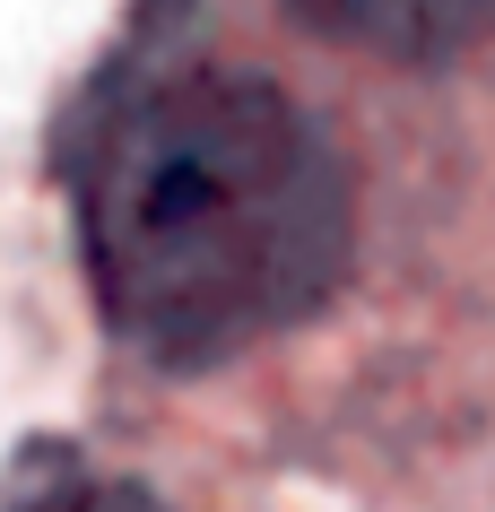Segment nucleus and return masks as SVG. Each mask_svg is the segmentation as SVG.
Masks as SVG:
<instances>
[{"mask_svg": "<svg viewBox=\"0 0 495 512\" xmlns=\"http://www.w3.org/2000/svg\"><path fill=\"white\" fill-rule=\"evenodd\" d=\"M70 191L87 296L157 374H209L313 322L357 243L330 131L278 79L209 53L113 87Z\"/></svg>", "mask_w": 495, "mask_h": 512, "instance_id": "f257e3e1", "label": "nucleus"}, {"mask_svg": "<svg viewBox=\"0 0 495 512\" xmlns=\"http://www.w3.org/2000/svg\"><path fill=\"white\" fill-rule=\"evenodd\" d=\"M287 18L330 35V44H357L374 61L435 70L495 27V0H287Z\"/></svg>", "mask_w": 495, "mask_h": 512, "instance_id": "f03ea898", "label": "nucleus"}, {"mask_svg": "<svg viewBox=\"0 0 495 512\" xmlns=\"http://www.w3.org/2000/svg\"><path fill=\"white\" fill-rule=\"evenodd\" d=\"M18 512H165L157 495H139V486L122 478H79V486H44V495H27Z\"/></svg>", "mask_w": 495, "mask_h": 512, "instance_id": "7ed1b4c3", "label": "nucleus"}]
</instances>
